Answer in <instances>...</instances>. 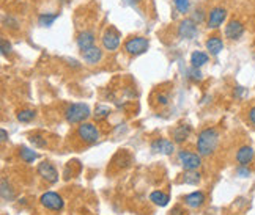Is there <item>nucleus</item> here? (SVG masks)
<instances>
[{"mask_svg":"<svg viewBox=\"0 0 255 215\" xmlns=\"http://www.w3.org/2000/svg\"><path fill=\"white\" fill-rule=\"evenodd\" d=\"M205 46H207V51L216 57V55H219L221 51L224 49V41L219 35H211V36L207 39V43H205Z\"/></svg>","mask_w":255,"mask_h":215,"instance_id":"17","label":"nucleus"},{"mask_svg":"<svg viewBox=\"0 0 255 215\" xmlns=\"http://www.w3.org/2000/svg\"><path fill=\"white\" fill-rule=\"evenodd\" d=\"M110 115V108L107 106H96L95 108V118L96 120H104Z\"/></svg>","mask_w":255,"mask_h":215,"instance_id":"26","label":"nucleus"},{"mask_svg":"<svg viewBox=\"0 0 255 215\" xmlns=\"http://www.w3.org/2000/svg\"><path fill=\"white\" fill-rule=\"evenodd\" d=\"M219 140H221V135H219L216 127H207L203 129L197 138V151L200 156H211L219 146Z\"/></svg>","mask_w":255,"mask_h":215,"instance_id":"1","label":"nucleus"},{"mask_svg":"<svg viewBox=\"0 0 255 215\" xmlns=\"http://www.w3.org/2000/svg\"><path fill=\"white\" fill-rule=\"evenodd\" d=\"M2 198L5 201H13L14 199V192L10 187V184L6 182L5 178H2Z\"/></svg>","mask_w":255,"mask_h":215,"instance_id":"24","label":"nucleus"},{"mask_svg":"<svg viewBox=\"0 0 255 215\" xmlns=\"http://www.w3.org/2000/svg\"><path fill=\"white\" fill-rule=\"evenodd\" d=\"M197 35V24L194 19H184L178 27V36L183 39H192Z\"/></svg>","mask_w":255,"mask_h":215,"instance_id":"11","label":"nucleus"},{"mask_svg":"<svg viewBox=\"0 0 255 215\" xmlns=\"http://www.w3.org/2000/svg\"><path fill=\"white\" fill-rule=\"evenodd\" d=\"M227 19V10L222 8V6H214L211 11H210V16H208V29L211 30H216L219 29Z\"/></svg>","mask_w":255,"mask_h":215,"instance_id":"8","label":"nucleus"},{"mask_svg":"<svg viewBox=\"0 0 255 215\" xmlns=\"http://www.w3.org/2000/svg\"><path fill=\"white\" fill-rule=\"evenodd\" d=\"M175 149V144L167 140V138H156V140L151 143V151L153 152H159V154L164 156H170Z\"/></svg>","mask_w":255,"mask_h":215,"instance_id":"12","label":"nucleus"},{"mask_svg":"<svg viewBox=\"0 0 255 215\" xmlns=\"http://www.w3.org/2000/svg\"><path fill=\"white\" fill-rule=\"evenodd\" d=\"M156 101H158L159 107H164L170 101V93L169 91H158L156 93Z\"/></svg>","mask_w":255,"mask_h":215,"instance_id":"28","label":"nucleus"},{"mask_svg":"<svg viewBox=\"0 0 255 215\" xmlns=\"http://www.w3.org/2000/svg\"><path fill=\"white\" fill-rule=\"evenodd\" d=\"M95 46V33L91 30H84L77 36V47L81 49V52L90 49V47Z\"/></svg>","mask_w":255,"mask_h":215,"instance_id":"13","label":"nucleus"},{"mask_svg":"<svg viewBox=\"0 0 255 215\" xmlns=\"http://www.w3.org/2000/svg\"><path fill=\"white\" fill-rule=\"evenodd\" d=\"M178 161L186 171L188 170H197L198 166L202 165L200 154H195V152H191L188 149H181L178 152Z\"/></svg>","mask_w":255,"mask_h":215,"instance_id":"4","label":"nucleus"},{"mask_svg":"<svg viewBox=\"0 0 255 215\" xmlns=\"http://www.w3.org/2000/svg\"><path fill=\"white\" fill-rule=\"evenodd\" d=\"M254 157H255V151H254L252 146H247V144L241 146L236 152V162L239 165H243V166L249 165L254 161Z\"/></svg>","mask_w":255,"mask_h":215,"instance_id":"14","label":"nucleus"},{"mask_svg":"<svg viewBox=\"0 0 255 215\" xmlns=\"http://www.w3.org/2000/svg\"><path fill=\"white\" fill-rule=\"evenodd\" d=\"M57 18H59V13H54V15H47V13H42V15L40 16V25H42V27H51Z\"/></svg>","mask_w":255,"mask_h":215,"instance_id":"25","label":"nucleus"},{"mask_svg":"<svg viewBox=\"0 0 255 215\" xmlns=\"http://www.w3.org/2000/svg\"><path fill=\"white\" fill-rule=\"evenodd\" d=\"M247 120H249L251 126L255 127V106H252V107L249 108V112H247Z\"/></svg>","mask_w":255,"mask_h":215,"instance_id":"31","label":"nucleus"},{"mask_svg":"<svg viewBox=\"0 0 255 215\" xmlns=\"http://www.w3.org/2000/svg\"><path fill=\"white\" fill-rule=\"evenodd\" d=\"M244 35V25L238 19L229 20V24L225 25V38H229L232 41L239 39Z\"/></svg>","mask_w":255,"mask_h":215,"instance_id":"10","label":"nucleus"},{"mask_svg":"<svg viewBox=\"0 0 255 215\" xmlns=\"http://www.w3.org/2000/svg\"><path fill=\"white\" fill-rule=\"evenodd\" d=\"M103 47L106 51H117L120 46V33L117 32L115 27H109L103 35Z\"/></svg>","mask_w":255,"mask_h":215,"instance_id":"7","label":"nucleus"},{"mask_svg":"<svg viewBox=\"0 0 255 215\" xmlns=\"http://www.w3.org/2000/svg\"><path fill=\"white\" fill-rule=\"evenodd\" d=\"M0 137H2V138H0V140H2V143H5L6 140H8V134H6V130H5V129L0 130Z\"/></svg>","mask_w":255,"mask_h":215,"instance_id":"35","label":"nucleus"},{"mask_svg":"<svg viewBox=\"0 0 255 215\" xmlns=\"http://www.w3.org/2000/svg\"><path fill=\"white\" fill-rule=\"evenodd\" d=\"M10 49H11V46L10 43L6 39H2V54L6 55V54H10Z\"/></svg>","mask_w":255,"mask_h":215,"instance_id":"34","label":"nucleus"},{"mask_svg":"<svg viewBox=\"0 0 255 215\" xmlns=\"http://www.w3.org/2000/svg\"><path fill=\"white\" fill-rule=\"evenodd\" d=\"M170 215H186V212H184L181 206H175L173 209L170 211Z\"/></svg>","mask_w":255,"mask_h":215,"instance_id":"33","label":"nucleus"},{"mask_svg":"<svg viewBox=\"0 0 255 215\" xmlns=\"http://www.w3.org/2000/svg\"><path fill=\"white\" fill-rule=\"evenodd\" d=\"M207 61H208V55L205 52L195 51V52H192V55H191V63H192L194 68H200L207 63Z\"/></svg>","mask_w":255,"mask_h":215,"instance_id":"22","label":"nucleus"},{"mask_svg":"<svg viewBox=\"0 0 255 215\" xmlns=\"http://www.w3.org/2000/svg\"><path fill=\"white\" fill-rule=\"evenodd\" d=\"M236 173H238V175H239L241 178H246V176L251 175L249 168H247V166H243V165H239V168L236 170Z\"/></svg>","mask_w":255,"mask_h":215,"instance_id":"32","label":"nucleus"},{"mask_svg":"<svg viewBox=\"0 0 255 215\" xmlns=\"http://www.w3.org/2000/svg\"><path fill=\"white\" fill-rule=\"evenodd\" d=\"M35 116H37V112H35V110L25 108V110H21V112H18V121H21V123H30Z\"/></svg>","mask_w":255,"mask_h":215,"instance_id":"23","label":"nucleus"},{"mask_svg":"<svg viewBox=\"0 0 255 215\" xmlns=\"http://www.w3.org/2000/svg\"><path fill=\"white\" fill-rule=\"evenodd\" d=\"M30 142H32L33 146H37V148H44L46 144H47L46 138H42V137H40V135H32V137H30Z\"/></svg>","mask_w":255,"mask_h":215,"instance_id":"29","label":"nucleus"},{"mask_svg":"<svg viewBox=\"0 0 255 215\" xmlns=\"http://www.w3.org/2000/svg\"><path fill=\"white\" fill-rule=\"evenodd\" d=\"M76 134L84 143H88V144L96 143L99 140V130L95 124H91V123H81L79 127L76 130Z\"/></svg>","mask_w":255,"mask_h":215,"instance_id":"3","label":"nucleus"},{"mask_svg":"<svg viewBox=\"0 0 255 215\" xmlns=\"http://www.w3.org/2000/svg\"><path fill=\"white\" fill-rule=\"evenodd\" d=\"M90 115H91L90 107L87 104H81V102L71 104L65 110V118L69 124H81L87 120V118H90Z\"/></svg>","mask_w":255,"mask_h":215,"instance_id":"2","label":"nucleus"},{"mask_svg":"<svg viewBox=\"0 0 255 215\" xmlns=\"http://www.w3.org/2000/svg\"><path fill=\"white\" fill-rule=\"evenodd\" d=\"M188 74H189V77L192 79V80H195V82H197V80H202V72L198 71V68H194V66H192V68H191L189 71H188Z\"/></svg>","mask_w":255,"mask_h":215,"instance_id":"30","label":"nucleus"},{"mask_svg":"<svg viewBox=\"0 0 255 215\" xmlns=\"http://www.w3.org/2000/svg\"><path fill=\"white\" fill-rule=\"evenodd\" d=\"M183 182L189 184V185H197L198 182H200V173H198L197 170H188L183 175Z\"/></svg>","mask_w":255,"mask_h":215,"instance_id":"21","label":"nucleus"},{"mask_svg":"<svg viewBox=\"0 0 255 215\" xmlns=\"http://www.w3.org/2000/svg\"><path fill=\"white\" fill-rule=\"evenodd\" d=\"M205 201H207V197H205L203 192H192L189 193V195L184 197V204L192 207V209H197V207H202L205 204Z\"/></svg>","mask_w":255,"mask_h":215,"instance_id":"16","label":"nucleus"},{"mask_svg":"<svg viewBox=\"0 0 255 215\" xmlns=\"http://www.w3.org/2000/svg\"><path fill=\"white\" fill-rule=\"evenodd\" d=\"M19 157L22 159L25 163H32V162H35L38 159V154L33 149H30V148L21 146L19 148Z\"/></svg>","mask_w":255,"mask_h":215,"instance_id":"20","label":"nucleus"},{"mask_svg":"<svg viewBox=\"0 0 255 215\" xmlns=\"http://www.w3.org/2000/svg\"><path fill=\"white\" fill-rule=\"evenodd\" d=\"M148 46H150V43H148V39L144 38V36H134V38H129L125 43V51L129 54V55H140L147 52Z\"/></svg>","mask_w":255,"mask_h":215,"instance_id":"5","label":"nucleus"},{"mask_svg":"<svg viewBox=\"0 0 255 215\" xmlns=\"http://www.w3.org/2000/svg\"><path fill=\"white\" fill-rule=\"evenodd\" d=\"M37 171H38V175L42 179H46L47 182L55 184L57 181H59V171H57V168H55V166L51 162H41L38 165Z\"/></svg>","mask_w":255,"mask_h":215,"instance_id":"9","label":"nucleus"},{"mask_svg":"<svg viewBox=\"0 0 255 215\" xmlns=\"http://www.w3.org/2000/svg\"><path fill=\"white\" fill-rule=\"evenodd\" d=\"M150 201H153V203H154L156 206L164 207V206H167V204H169L170 198H169L167 193L161 192V190H156V192H153L151 195H150Z\"/></svg>","mask_w":255,"mask_h":215,"instance_id":"19","label":"nucleus"},{"mask_svg":"<svg viewBox=\"0 0 255 215\" xmlns=\"http://www.w3.org/2000/svg\"><path fill=\"white\" fill-rule=\"evenodd\" d=\"M191 134V126L188 124H180L173 129V140L175 143H183L184 140H188V137Z\"/></svg>","mask_w":255,"mask_h":215,"instance_id":"18","label":"nucleus"},{"mask_svg":"<svg viewBox=\"0 0 255 215\" xmlns=\"http://www.w3.org/2000/svg\"><path fill=\"white\" fill-rule=\"evenodd\" d=\"M40 203L49 211H62L65 203H63V198L55 192H46L42 193L40 198Z\"/></svg>","mask_w":255,"mask_h":215,"instance_id":"6","label":"nucleus"},{"mask_svg":"<svg viewBox=\"0 0 255 215\" xmlns=\"http://www.w3.org/2000/svg\"><path fill=\"white\" fill-rule=\"evenodd\" d=\"M81 55H82V60L85 61V63H88V65H96V63H99V61L103 60V51L98 49L96 46L81 52Z\"/></svg>","mask_w":255,"mask_h":215,"instance_id":"15","label":"nucleus"},{"mask_svg":"<svg viewBox=\"0 0 255 215\" xmlns=\"http://www.w3.org/2000/svg\"><path fill=\"white\" fill-rule=\"evenodd\" d=\"M173 5L181 15H186L189 11V0H173Z\"/></svg>","mask_w":255,"mask_h":215,"instance_id":"27","label":"nucleus"}]
</instances>
